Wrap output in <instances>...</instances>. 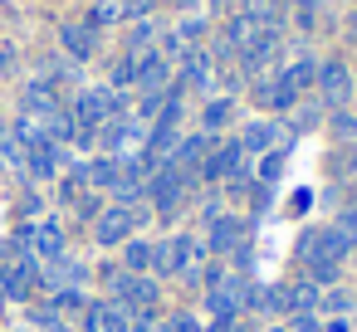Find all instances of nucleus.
<instances>
[{"instance_id": "f257e3e1", "label": "nucleus", "mask_w": 357, "mask_h": 332, "mask_svg": "<svg viewBox=\"0 0 357 332\" xmlns=\"http://www.w3.org/2000/svg\"><path fill=\"white\" fill-rule=\"evenodd\" d=\"M298 259H303V274L323 288V283H337V274H342V264L352 259V249H347V239H342V230L337 225H308L303 235H298V249H294Z\"/></svg>"}, {"instance_id": "f03ea898", "label": "nucleus", "mask_w": 357, "mask_h": 332, "mask_svg": "<svg viewBox=\"0 0 357 332\" xmlns=\"http://www.w3.org/2000/svg\"><path fill=\"white\" fill-rule=\"evenodd\" d=\"M103 278H108V298H113L128 317L157 308V298H162V278H152V274H128L123 264H108Z\"/></svg>"}, {"instance_id": "7ed1b4c3", "label": "nucleus", "mask_w": 357, "mask_h": 332, "mask_svg": "<svg viewBox=\"0 0 357 332\" xmlns=\"http://www.w3.org/2000/svg\"><path fill=\"white\" fill-rule=\"evenodd\" d=\"M191 186H196V176H186V171H176L172 161L167 166H157L152 176H147V210H157L162 220H172L181 205H186V196H191Z\"/></svg>"}, {"instance_id": "20e7f679", "label": "nucleus", "mask_w": 357, "mask_h": 332, "mask_svg": "<svg viewBox=\"0 0 357 332\" xmlns=\"http://www.w3.org/2000/svg\"><path fill=\"white\" fill-rule=\"evenodd\" d=\"M147 215H152V210H147L142 200H137V205L113 200V205H103V215L93 220V239H98V244H108V249H113V244H128V239L147 225Z\"/></svg>"}, {"instance_id": "39448f33", "label": "nucleus", "mask_w": 357, "mask_h": 332, "mask_svg": "<svg viewBox=\"0 0 357 332\" xmlns=\"http://www.w3.org/2000/svg\"><path fill=\"white\" fill-rule=\"evenodd\" d=\"M113 118H123L118 88H84V93H79V103H74V122H79V127L98 132V127L113 122Z\"/></svg>"}, {"instance_id": "423d86ee", "label": "nucleus", "mask_w": 357, "mask_h": 332, "mask_svg": "<svg viewBox=\"0 0 357 332\" xmlns=\"http://www.w3.org/2000/svg\"><path fill=\"white\" fill-rule=\"evenodd\" d=\"M245 171H255L250 157H245V147H240V142H215V152L206 157V166L196 171V181L225 186V181H235V176H245Z\"/></svg>"}, {"instance_id": "0eeeda50", "label": "nucleus", "mask_w": 357, "mask_h": 332, "mask_svg": "<svg viewBox=\"0 0 357 332\" xmlns=\"http://www.w3.org/2000/svg\"><path fill=\"white\" fill-rule=\"evenodd\" d=\"M250 239V220L245 215H235V210H220L215 220H206V254H215V259H225V254H235L240 244Z\"/></svg>"}, {"instance_id": "6e6552de", "label": "nucleus", "mask_w": 357, "mask_h": 332, "mask_svg": "<svg viewBox=\"0 0 357 332\" xmlns=\"http://www.w3.org/2000/svg\"><path fill=\"white\" fill-rule=\"evenodd\" d=\"M20 239H25V249H30L35 259H59V254L69 249L64 220H54V215H45V220H35L30 230H20Z\"/></svg>"}, {"instance_id": "1a4fd4ad", "label": "nucleus", "mask_w": 357, "mask_h": 332, "mask_svg": "<svg viewBox=\"0 0 357 332\" xmlns=\"http://www.w3.org/2000/svg\"><path fill=\"white\" fill-rule=\"evenodd\" d=\"M98 137H103V152H108V157H132V152H142L147 127H142L137 118H113V122L98 127Z\"/></svg>"}, {"instance_id": "9d476101", "label": "nucleus", "mask_w": 357, "mask_h": 332, "mask_svg": "<svg viewBox=\"0 0 357 332\" xmlns=\"http://www.w3.org/2000/svg\"><path fill=\"white\" fill-rule=\"evenodd\" d=\"M40 283H50V293H59V288H89V264L64 249L59 259L40 264Z\"/></svg>"}, {"instance_id": "9b49d317", "label": "nucleus", "mask_w": 357, "mask_h": 332, "mask_svg": "<svg viewBox=\"0 0 357 332\" xmlns=\"http://www.w3.org/2000/svg\"><path fill=\"white\" fill-rule=\"evenodd\" d=\"M167 274L172 278H196V269H201V259H206V244L196 239V235H172L167 239Z\"/></svg>"}, {"instance_id": "f8f14e48", "label": "nucleus", "mask_w": 357, "mask_h": 332, "mask_svg": "<svg viewBox=\"0 0 357 332\" xmlns=\"http://www.w3.org/2000/svg\"><path fill=\"white\" fill-rule=\"evenodd\" d=\"M318 298H323V288L303 274V278H294V283H279V313L284 317H303V313H318Z\"/></svg>"}, {"instance_id": "ddd939ff", "label": "nucleus", "mask_w": 357, "mask_h": 332, "mask_svg": "<svg viewBox=\"0 0 357 332\" xmlns=\"http://www.w3.org/2000/svg\"><path fill=\"white\" fill-rule=\"evenodd\" d=\"M79 332H128V313L113 298H89V308L79 313Z\"/></svg>"}, {"instance_id": "4468645a", "label": "nucleus", "mask_w": 357, "mask_h": 332, "mask_svg": "<svg viewBox=\"0 0 357 332\" xmlns=\"http://www.w3.org/2000/svg\"><path fill=\"white\" fill-rule=\"evenodd\" d=\"M318 98H323V108H342V103L352 98V74H347L337 59L318 64Z\"/></svg>"}, {"instance_id": "2eb2a0df", "label": "nucleus", "mask_w": 357, "mask_h": 332, "mask_svg": "<svg viewBox=\"0 0 357 332\" xmlns=\"http://www.w3.org/2000/svg\"><path fill=\"white\" fill-rule=\"evenodd\" d=\"M215 152V137L211 132H196V137H181L176 142V152H172V166L176 171H186V176H196L201 166H206V157Z\"/></svg>"}, {"instance_id": "dca6fc26", "label": "nucleus", "mask_w": 357, "mask_h": 332, "mask_svg": "<svg viewBox=\"0 0 357 332\" xmlns=\"http://www.w3.org/2000/svg\"><path fill=\"white\" fill-rule=\"evenodd\" d=\"M240 147H245V157H264V152H274V147H289V132H284L279 122H245Z\"/></svg>"}, {"instance_id": "f3484780", "label": "nucleus", "mask_w": 357, "mask_h": 332, "mask_svg": "<svg viewBox=\"0 0 357 332\" xmlns=\"http://www.w3.org/2000/svg\"><path fill=\"white\" fill-rule=\"evenodd\" d=\"M255 103L279 113V108H294V103H298V93H294V84H289L284 74H274V79H259V84H255Z\"/></svg>"}, {"instance_id": "a211bd4d", "label": "nucleus", "mask_w": 357, "mask_h": 332, "mask_svg": "<svg viewBox=\"0 0 357 332\" xmlns=\"http://www.w3.org/2000/svg\"><path fill=\"white\" fill-rule=\"evenodd\" d=\"M59 166H64V152H59V142H40V147H30V152H25V171H30L35 181H50V176H59Z\"/></svg>"}, {"instance_id": "6ab92c4d", "label": "nucleus", "mask_w": 357, "mask_h": 332, "mask_svg": "<svg viewBox=\"0 0 357 332\" xmlns=\"http://www.w3.org/2000/svg\"><path fill=\"white\" fill-rule=\"evenodd\" d=\"M352 308H357V293L342 283H328L318 298V317H352Z\"/></svg>"}, {"instance_id": "aec40b11", "label": "nucleus", "mask_w": 357, "mask_h": 332, "mask_svg": "<svg viewBox=\"0 0 357 332\" xmlns=\"http://www.w3.org/2000/svg\"><path fill=\"white\" fill-rule=\"evenodd\" d=\"M59 40H64V49H69L74 59H93V49H98L93 25H64V30H59Z\"/></svg>"}, {"instance_id": "412c9836", "label": "nucleus", "mask_w": 357, "mask_h": 332, "mask_svg": "<svg viewBox=\"0 0 357 332\" xmlns=\"http://www.w3.org/2000/svg\"><path fill=\"white\" fill-rule=\"evenodd\" d=\"M181 88H191V93H206L211 88V59L206 54H186V69H181Z\"/></svg>"}, {"instance_id": "4be33fe9", "label": "nucleus", "mask_w": 357, "mask_h": 332, "mask_svg": "<svg viewBox=\"0 0 357 332\" xmlns=\"http://www.w3.org/2000/svg\"><path fill=\"white\" fill-rule=\"evenodd\" d=\"M79 171H84V181H89V186H103V191H113V186H118V157H93V161H84Z\"/></svg>"}, {"instance_id": "5701e85b", "label": "nucleus", "mask_w": 357, "mask_h": 332, "mask_svg": "<svg viewBox=\"0 0 357 332\" xmlns=\"http://www.w3.org/2000/svg\"><path fill=\"white\" fill-rule=\"evenodd\" d=\"M123 269H128V274H152V239H137V235H132V239L123 244Z\"/></svg>"}, {"instance_id": "b1692460", "label": "nucleus", "mask_w": 357, "mask_h": 332, "mask_svg": "<svg viewBox=\"0 0 357 332\" xmlns=\"http://www.w3.org/2000/svg\"><path fill=\"white\" fill-rule=\"evenodd\" d=\"M230 118H235V103H230V98H211V103L201 108V132H220Z\"/></svg>"}, {"instance_id": "393cba45", "label": "nucleus", "mask_w": 357, "mask_h": 332, "mask_svg": "<svg viewBox=\"0 0 357 332\" xmlns=\"http://www.w3.org/2000/svg\"><path fill=\"white\" fill-rule=\"evenodd\" d=\"M50 308H54L59 317H79V313L89 308V293H84V288H59V293H50Z\"/></svg>"}, {"instance_id": "a878e982", "label": "nucleus", "mask_w": 357, "mask_h": 332, "mask_svg": "<svg viewBox=\"0 0 357 332\" xmlns=\"http://www.w3.org/2000/svg\"><path fill=\"white\" fill-rule=\"evenodd\" d=\"M279 74L294 84V93H303V88L318 84V59H298V64H289V69H279Z\"/></svg>"}, {"instance_id": "bb28decb", "label": "nucleus", "mask_w": 357, "mask_h": 332, "mask_svg": "<svg viewBox=\"0 0 357 332\" xmlns=\"http://www.w3.org/2000/svg\"><path fill=\"white\" fill-rule=\"evenodd\" d=\"M89 20H93V25H123V20H128V0H93Z\"/></svg>"}, {"instance_id": "cd10ccee", "label": "nucleus", "mask_w": 357, "mask_h": 332, "mask_svg": "<svg viewBox=\"0 0 357 332\" xmlns=\"http://www.w3.org/2000/svg\"><path fill=\"white\" fill-rule=\"evenodd\" d=\"M284 157H289V147H274V152H264V157H259V171H255V181H259V186H274V181H279V171H284Z\"/></svg>"}, {"instance_id": "c85d7f7f", "label": "nucleus", "mask_w": 357, "mask_h": 332, "mask_svg": "<svg viewBox=\"0 0 357 332\" xmlns=\"http://www.w3.org/2000/svg\"><path fill=\"white\" fill-rule=\"evenodd\" d=\"M30 327H35V332H69V322H64L50 303H35V308H30Z\"/></svg>"}, {"instance_id": "c756f323", "label": "nucleus", "mask_w": 357, "mask_h": 332, "mask_svg": "<svg viewBox=\"0 0 357 332\" xmlns=\"http://www.w3.org/2000/svg\"><path fill=\"white\" fill-rule=\"evenodd\" d=\"M132 84H137V54H128V59L113 69V84H108V88H132Z\"/></svg>"}, {"instance_id": "7c9ffc66", "label": "nucleus", "mask_w": 357, "mask_h": 332, "mask_svg": "<svg viewBox=\"0 0 357 332\" xmlns=\"http://www.w3.org/2000/svg\"><path fill=\"white\" fill-rule=\"evenodd\" d=\"M162 327H167V332H206V322H201L196 313H172Z\"/></svg>"}, {"instance_id": "2f4dec72", "label": "nucleus", "mask_w": 357, "mask_h": 332, "mask_svg": "<svg viewBox=\"0 0 357 332\" xmlns=\"http://www.w3.org/2000/svg\"><path fill=\"white\" fill-rule=\"evenodd\" d=\"M337 230H342V239H347V249L357 254V205H347V210L337 215Z\"/></svg>"}, {"instance_id": "473e14b6", "label": "nucleus", "mask_w": 357, "mask_h": 332, "mask_svg": "<svg viewBox=\"0 0 357 332\" xmlns=\"http://www.w3.org/2000/svg\"><path fill=\"white\" fill-rule=\"evenodd\" d=\"M147 45H152V25H147V20H142V25H137V30H132V35H128V49H132V54H137V49H147Z\"/></svg>"}, {"instance_id": "72a5a7b5", "label": "nucleus", "mask_w": 357, "mask_h": 332, "mask_svg": "<svg viewBox=\"0 0 357 332\" xmlns=\"http://www.w3.org/2000/svg\"><path fill=\"white\" fill-rule=\"evenodd\" d=\"M333 132H337V137H352V132H357V118L337 113V118H333Z\"/></svg>"}, {"instance_id": "f704fd0d", "label": "nucleus", "mask_w": 357, "mask_h": 332, "mask_svg": "<svg viewBox=\"0 0 357 332\" xmlns=\"http://www.w3.org/2000/svg\"><path fill=\"white\" fill-rule=\"evenodd\" d=\"M323 332H357L352 317H323Z\"/></svg>"}, {"instance_id": "c9c22d12", "label": "nucleus", "mask_w": 357, "mask_h": 332, "mask_svg": "<svg viewBox=\"0 0 357 332\" xmlns=\"http://www.w3.org/2000/svg\"><path fill=\"white\" fill-rule=\"evenodd\" d=\"M206 332H240V317H230V322H206Z\"/></svg>"}, {"instance_id": "e433bc0d", "label": "nucleus", "mask_w": 357, "mask_h": 332, "mask_svg": "<svg viewBox=\"0 0 357 332\" xmlns=\"http://www.w3.org/2000/svg\"><path fill=\"white\" fill-rule=\"evenodd\" d=\"M10 332H35V327H10Z\"/></svg>"}, {"instance_id": "4c0bfd02", "label": "nucleus", "mask_w": 357, "mask_h": 332, "mask_svg": "<svg viewBox=\"0 0 357 332\" xmlns=\"http://www.w3.org/2000/svg\"><path fill=\"white\" fill-rule=\"evenodd\" d=\"M269 332H294V327H269Z\"/></svg>"}, {"instance_id": "58836bf2", "label": "nucleus", "mask_w": 357, "mask_h": 332, "mask_svg": "<svg viewBox=\"0 0 357 332\" xmlns=\"http://www.w3.org/2000/svg\"><path fill=\"white\" fill-rule=\"evenodd\" d=\"M0 137H6V132H0ZM0 166H6V161H0Z\"/></svg>"}, {"instance_id": "ea45409f", "label": "nucleus", "mask_w": 357, "mask_h": 332, "mask_svg": "<svg viewBox=\"0 0 357 332\" xmlns=\"http://www.w3.org/2000/svg\"><path fill=\"white\" fill-rule=\"evenodd\" d=\"M157 332H167V327H157Z\"/></svg>"}]
</instances>
